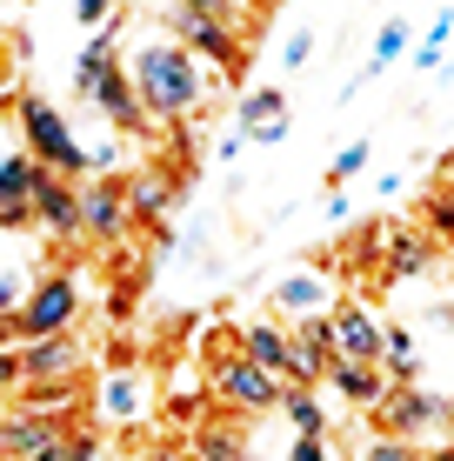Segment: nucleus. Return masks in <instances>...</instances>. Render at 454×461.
I'll return each mask as SVG.
<instances>
[{"label": "nucleus", "instance_id": "1", "mask_svg": "<svg viewBox=\"0 0 454 461\" xmlns=\"http://www.w3.org/2000/svg\"><path fill=\"white\" fill-rule=\"evenodd\" d=\"M128 81H134V101L147 107V121H187L208 101V68L181 41H140L128 54Z\"/></svg>", "mask_w": 454, "mask_h": 461}, {"label": "nucleus", "instance_id": "2", "mask_svg": "<svg viewBox=\"0 0 454 461\" xmlns=\"http://www.w3.org/2000/svg\"><path fill=\"white\" fill-rule=\"evenodd\" d=\"M21 140H27V154L47 167V174H60V181H81L87 174V148L74 140V127H67V114H60L47 94H21Z\"/></svg>", "mask_w": 454, "mask_h": 461}, {"label": "nucleus", "instance_id": "3", "mask_svg": "<svg viewBox=\"0 0 454 461\" xmlns=\"http://www.w3.org/2000/svg\"><path fill=\"white\" fill-rule=\"evenodd\" d=\"M208 381H214V394H221L234 415H274V408H280V388H288L280 375L254 368L241 348H208Z\"/></svg>", "mask_w": 454, "mask_h": 461}, {"label": "nucleus", "instance_id": "4", "mask_svg": "<svg viewBox=\"0 0 454 461\" xmlns=\"http://www.w3.org/2000/svg\"><path fill=\"white\" fill-rule=\"evenodd\" d=\"M74 321H81V281H74V275H47V281L27 288V301H21V341L74 335Z\"/></svg>", "mask_w": 454, "mask_h": 461}, {"label": "nucleus", "instance_id": "5", "mask_svg": "<svg viewBox=\"0 0 454 461\" xmlns=\"http://www.w3.org/2000/svg\"><path fill=\"white\" fill-rule=\"evenodd\" d=\"M381 435H395V441H414V435H428L434 421L448 415V402L434 388H414V381H395V388L381 394Z\"/></svg>", "mask_w": 454, "mask_h": 461}, {"label": "nucleus", "instance_id": "6", "mask_svg": "<svg viewBox=\"0 0 454 461\" xmlns=\"http://www.w3.org/2000/svg\"><path fill=\"white\" fill-rule=\"evenodd\" d=\"M74 87H81L87 107H101V114H107L114 134H140V127H147V107L134 101V81H128V68H120V60H114V68H101L93 81H74Z\"/></svg>", "mask_w": 454, "mask_h": 461}, {"label": "nucleus", "instance_id": "7", "mask_svg": "<svg viewBox=\"0 0 454 461\" xmlns=\"http://www.w3.org/2000/svg\"><path fill=\"white\" fill-rule=\"evenodd\" d=\"M174 34H181V47L200 60V68H214V74H234V68H241V34L221 27V21H208V14L174 7Z\"/></svg>", "mask_w": 454, "mask_h": 461}, {"label": "nucleus", "instance_id": "8", "mask_svg": "<svg viewBox=\"0 0 454 461\" xmlns=\"http://www.w3.org/2000/svg\"><path fill=\"white\" fill-rule=\"evenodd\" d=\"M288 335H294L288 388H315V381L334 368V321H327V314H307V321H294Z\"/></svg>", "mask_w": 454, "mask_h": 461}, {"label": "nucleus", "instance_id": "9", "mask_svg": "<svg viewBox=\"0 0 454 461\" xmlns=\"http://www.w3.org/2000/svg\"><path fill=\"white\" fill-rule=\"evenodd\" d=\"M327 321H334V361H361V368H381V341H387V328L374 321L361 301H341Z\"/></svg>", "mask_w": 454, "mask_h": 461}, {"label": "nucleus", "instance_id": "10", "mask_svg": "<svg viewBox=\"0 0 454 461\" xmlns=\"http://www.w3.org/2000/svg\"><path fill=\"white\" fill-rule=\"evenodd\" d=\"M34 228H47L54 241L81 234V181H60V174H34Z\"/></svg>", "mask_w": 454, "mask_h": 461}, {"label": "nucleus", "instance_id": "11", "mask_svg": "<svg viewBox=\"0 0 454 461\" xmlns=\"http://www.w3.org/2000/svg\"><path fill=\"white\" fill-rule=\"evenodd\" d=\"M234 134L254 140V148H274V140L288 134V94H280V87L241 94V107H234Z\"/></svg>", "mask_w": 454, "mask_h": 461}, {"label": "nucleus", "instance_id": "12", "mask_svg": "<svg viewBox=\"0 0 454 461\" xmlns=\"http://www.w3.org/2000/svg\"><path fill=\"white\" fill-rule=\"evenodd\" d=\"M34 154H0V228H34Z\"/></svg>", "mask_w": 454, "mask_h": 461}, {"label": "nucleus", "instance_id": "13", "mask_svg": "<svg viewBox=\"0 0 454 461\" xmlns=\"http://www.w3.org/2000/svg\"><path fill=\"white\" fill-rule=\"evenodd\" d=\"M128 228H134L128 194H120L114 181H87L81 187V234H93V241H120Z\"/></svg>", "mask_w": 454, "mask_h": 461}, {"label": "nucleus", "instance_id": "14", "mask_svg": "<svg viewBox=\"0 0 454 461\" xmlns=\"http://www.w3.org/2000/svg\"><path fill=\"white\" fill-rule=\"evenodd\" d=\"M21 368H27V381H67V375H81V341L34 335V341H21Z\"/></svg>", "mask_w": 454, "mask_h": 461}, {"label": "nucleus", "instance_id": "15", "mask_svg": "<svg viewBox=\"0 0 454 461\" xmlns=\"http://www.w3.org/2000/svg\"><path fill=\"white\" fill-rule=\"evenodd\" d=\"M434 267V248L428 234L401 228V234H381V281H421Z\"/></svg>", "mask_w": 454, "mask_h": 461}, {"label": "nucleus", "instance_id": "16", "mask_svg": "<svg viewBox=\"0 0 454 461\" xmlns=\"http://www.w3.org/2000/svg\"><path fill=\"white\" fill-rule=\"evenodd\" d=\"M101 415L114 421V428H134L140 415H147V375L114 368V375L101 381Z\"/></svg>", "mask_w": 454, "mask_h": 461}, {"label": "nucleus", "instance_id": "17", "mask_svg": "<svg viewBox=\"0 0 454 461\" xmlns=\"http://www.w3.org/2000/svg\"><path fill=\"white\" fill-rule=\"evenodd\" d=\"M21 408L27 415H47L54 428H67L74 408H81V375H67V381H21Z\"/></svg>", "mask_w": 454, "mask_h": 461}, {"label": "nucleus", "instance_id": "18", "mask_svg": "<svg viewBox=\"0 0 454 461\" xmlns=\"http://www.w3.org/2000/svg\"><path fill=\"white\" fill-rule=\"evenodd\" d=\"M234 348H241V355L254 361V368H268V375H280V381H288V361H294V335H288L280 321H254V328H241V341H234Z\"/></svg>", "mask_w": 454, "mask_h": 461}, {"label": "nucleus", "instance_id": "19", "mask_svg": "<svg viewBox=\"0 0 454 461\" xmlns=\"http://www.w3.org/2000/svg\"><path fill=\"white\" fill-rule=\"evenodd\" d=\"M54 435H67V428H54L47 415H27V408H7V415H0V461H27Z\"/></svg>", "mask_w": 454, "mask_h": 461}, {"label": "nucleus", "instance_id": "20", "mask_svg": "<svg viewBox=\"0 0 454 461\" xmlns=\"http://www.w3.org/2000/svg\"><path fill=\"white\" fill-rule=\"evenodd\" d=\"M268 301L280 314H294V321H307V314H321V301H327V275H321V267H294V275L274 281Z\"/></svg>", "mask_w": 454, "mask_h": 461}, {"label": "nucleus", "instance_id": "21", "mask_svg": "<svg viewBox=\"0 0 454 461\" xmlns=\"http://www.w3.org/2000/svg\"><path fill=\"white\" fill-rule=\"evenodd\" d=\"M120 194H128V214L140 221V228H161L167 208H174V181H167V174H154V167H147V174H134Z\"/></svg>", "mask_w": 454, "mask_h": 461}, {"label": "nucleus", "instance_id": "22", "mask_svg": "<svg viewBox=\"0 0 454 461\" xmlns=\"http://www.w3.org/2000/svg\"><path fill=\"white\" fill-rule=\"evenodd\" d=\"M327 388L341 394V402H354V408H381V394L395 388L381 368H361V361H334L327 368Z\"/></svg>", "mask_w": 454, "mask_h": 461}, {"label": "nucleus", "instance_id": "23", "mask_svg": "<svg viewBox=\"0 0 454 461\" xmlns=\"http://www.w3.org/2000/svg\"><path fill=\"white\" fill-rule=\"evenodd\" d=\"M194 455H200V461H247L241 421H200V435H194Z\"/></svg>", "mask_w": 454, "mask_h": 461}, {"label": "nucleus", "instance_id": "24", "mask_svg": "<svg viewBox=\"0 0 454 461\" xmlns=\"http://www.w3.org/2000/svg\"><path fill=\"white\" fill-rule=\"evenodd\" d=\"M274 415H288L294 435H327V408H321L315 388H280V408H274Z\"/></svg>", "mask_w": 454, "mask_h": 461}, {"label": "nucleus", "instance_id": "25", "mask_svg": "<svg viewBox=\"0 0 454 461\" xmlns=\"http://www.w3.org/2000/svg\"><path fill=\"white\" fill-rule=\"evenodd\" d=\"M448 34H454V7H441V14H434V27H428V34H421V41L408 47V60H414L421 74H434V68H441V54H448Z\"/></svg>", "mask_w": 454, "mask_h": 461}, {"label": "nucleus", "instance_id": "26", "mask_svg": "<svg viewBox=\"0 0 454 461\" xmlns=\"http://www.w3.org/2000/svg\"><path fill=\"white\" fill-rule=\"evenodd\" d=\"M414 368H421L414 335H408V328H387V341H381V375H387V381H414Z\"/></svg>", "mask_w": 454, "mask_h": 461}, {"label": "nucleus", "instance_id": "27", "mask_svg": "<svg viewBox=\"0 0 454 461\" xmlns=\"http://www.w3.org/2000/svg\"><path fill=\"white\" fill-rule=\"evenodd\" d=\"M408 47H414V27H408V21H387V27H381V34H374V60H368V74H381V68H395V60H401V54H408Z\"/></svg>", "mask_w": 454, "mask_h": 461}, {"label": "nucleus", "instance_id": "28", "mask_svg": "<svg viewBox=\"0 0 454 461\" xmlns=\"http://www.w3.org/2000/svg\"><path fill=\"white\" fill-rule=\"evenodd\" d=\"M101 68H114V27H107V34H101V27H93V34H87L81 60H74V81H93V74H101Z\"/></svg>", "mask_w": 454, "mask_h": 461}, {"label": "nucleus", "instance_id": "29", "mask_svg": "<svg viewBox=\"0 0 454 461\" xmlns=\"http://www.w3.org/2000/svg\"><path fill=\"white\" fill-rule=\"evenodd\" d=\"M307 60H315V27H294V34L280 41V68H288V74H301Z\"/></svg>", "mask_w": 454, "mask_h": 461}, {"label": "nucleus", "instance_id": "30", "mask_svg": "<svg viewBox=\"0 0 454 461\" xmlns=\"http://www.w3.org/2000/svg\"><path fill=\"white\" fill-rule=\"evenodd\" d=\"M174 7H187V14H208V21H221V27H241V21H247V7H241V0H174Z\"/></svg>", "mask_w": 454, "mask_h": 461}, {"label": "nucleus", "instance_id": "31", "mask_svg": "<svg viewBox=\"0 0 454 461\" xmlns=\"http://www.w3.org/2000/svg\"><path fill=\"white\" fill-rule=\"evenodd\" d=\"M421 208H428V234H441V241H454V194H428Z\"/></svg>", "mask_w": 454, "mask_h": 461}, {"label": "nucleus", "instance_id": "32", "mask_svg": "<svg viewBox=\"0 0 454 461\" xmlns=\"http://www.w3.org/2000/svg\"><path fill=\"white\" fill-rule=\"evenodd\" d=\"M361 167H368V140H348V148L334 154V181H354Z\"/></svg>", "mask_w": 454, "mask_h": 461}, {"label": "nucleus", "instance_id": "33", "mask_svg": "<svg viewBox=\"0 0 454 461\" xmlns=\"http://www.w3.org/2000/svg\"><path fill=\"white\" fill-rule=\"evenodd\" d=\"M21 381H27L21 348H0V394H21Z\"/></svg>", "mask_w": 454, "mask_h": 461}, {"label": "nucleus", "instance_id": "34", "mask_svg": "<svg viewBox=\"0 0 454 461\" xmlns=\"http://www.w3.org/2000/svg\"><path fill=\"white\" fill-rule=\"evenodd\" d=\"M114 7H120V0H74L81 27H101V21H114Z\"/></svg>", "mask_w": 454, "mask_h": 461}, {"label": "nucleus", "instance_id": "35", "mask_svg": "<svg viewBox=\"0 0 454 461\" xmlns=\"http://www.w3.org/2000/svg\"><path fill=\"white\" fill-rule=\"evenodd\" d=\"M21 301H27V281L21 275H0V314H21Z\"/></svg>", "mask_w": 454, "mask_h": 461}, {"label": "nucleus", "instance_id": "36", "mask_svg": "<svg viewBox=\"0 0 454 461\" xmlns=\"http://www.w3.org/2000/svg\"><path fill=\"white\" fill-rule=\"evenodd\" d=\"M67 441H74V461H101V435L93 428H67Z\"/></svg>", "mask_w": 454, "mask_h": 461}, {"label": "nucleus", "instance_id": "37", "mask_svg": "<svg viewBox=\"0 0 454 461\" xmlns=\"http://www.w3.org/2000/svg\"><path fill=\"white\" fill-rule=\"evenodd\" d=\"M368 461H414V455H408V441L381 435V441H368Z\"/></svg>", "mask_w": 454, "mask_h": 461}, {"label": "nucleus", "instance_id": "38", "mask_svg": "<svg viewBox=\"0 0 454 461\" xmlns=\"http://www.w3.org/2000/svg\"><path fill=\"white\" fill-rule=\"evenodd\" d=\"M288 461H334V455H327V435H301Z\"/></svg>", "mask_w": 454, "mask_h": 461}, {"label": "nucleus", "instance_id": "39", "mask_svg": "<svg viewBox=\"0 0 454 461\" xmlns=\"http://www.w3.org/2000/svg\"><path fill=\"white\" fill-rule=\"evenodd\" d=\"M114 161H120V148H114V140H101V148H87V174H114Z\"/></svg>", "mask_w": 454, "mask_h": 461}, {"label": "nucleus", "instance_id": "40", "mask_svg": "<svg viewBox=\"0 0 454 461\" xmlns=\"http://www.w3.org/2000/svg\"><path fill=\"white\" fill-rule=\"evenodd\" d=\"M27 461H74V441H67V435H54V441H40V448L27 455Z\"/></svg>", "mask_w": 454, "mask_h": 461}, {"label": "nucleus", "instance_id": "41", "mask_svg": "<svg viewBox=\"0 0 454 461\" xmlns=\"http://www.w3.org/2000/svg\"><path fill=\"white\" fill-rule=\"evenodd\" d=\"M241 148H247V140H241V134H227L221 148H214V161H221V167H234V161H241Z\"/></svg>", "mask_w": 454, "mask_h": 461}, {"label": "nucleus", "instance_id": "42", "mask_svg": "<svg viewBox=\"0 0 454 461\" xmlns=\"http://www.w3.org/2000/svg\"><path fill=\"white\" fill-rule=\"evenodd\" d=\"M140 461H181V455H167V448H147V455H140Z\"/></svg>", "mask_w": 454, "mask_h": 461}, {"label": "nucleus", "instance_id": "43", "mask_svg": "<svg viewBox=\"0 0 454 461\" xmlns=\"http://www.w3.org/2000/svg\"><path fill=\"white\" fill-rule=\"evenodd\" d=\"M428 461H454V448H434V455H428Z\"/></svg>", "mask_w": 454, "mask_h": 461}, {"label": "nucleus", "instance_id": "44", "mask_svg": "<svg viewBox=\"0 0 454 461\" xmlns=\"http://www.w3.org/2000/svg\"><path fill=\"white\" fill-rule=\"evenodd\" d=\"M448 194H454V167H448Z\"/></svg>", "mask_w": 454, "mask_h": 461}, {"label": "nucleus", "instance_id": "45", "mask_svg": "<svg viewBox=\"0 0 454 461\" xmlns=\"http://www.w3.org/2000/svg\"><path fill=\"white\" fill-rule=\"evenodd\" d=\"M181 461H200V455H181Z\"/></svg>", "mask_w": 454, "mask_h": 461}, {"label": "nucleus", "instance_id": "46", "mask_svg": "<svg viewBox=\"0 0 454 461\" xmlns=\"http://www.w3.org/2000/svg\"><path fill=\"white\" fill-rule=\"evenodd\" d=\"M0 415H7V408H0Z\"/></svg>", "mask_w": 454, "mask_h": 461}, {"label": "nucleus", "instance_id": "47", "mask_svg": "<svg viewBox=\"0 0 454 461\" xmlns=\"http://www.w3.org/2000/svg\"><path fill=\"white\" fill-rule=\"evenodd\" d=\"M414 461H421V455H414Z\"/></svg>", "mask_w": 454, "mask_h": 461}]
</instances>
